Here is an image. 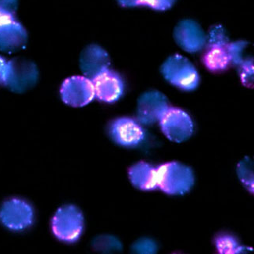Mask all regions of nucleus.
Here are the masks:
<instances>
[{
  "label": "nucleus",
  "instance_id": "5701e85b",
  "mask_svg": "<svg viewBox=\"0 0 254 254\" xmlns=\"http://www.w3.org/2000/svg\"><path fill=\"white\" fill-rule=\"evenodd\" d=\"M131 251L134 254H154L158 251L157 243L149 238H142L137 240L131 247Z\"/></svg>",
  "mask_w": 254,
  "mask_h": 254
},
{
  "label": "nucleus",
  "instance_id": "2eb2a0df",
  "mask_svg": "<svg viewBox=\"0 0 254 254\" xmlns=\"http://www.w3.org/2000/svg\"><path fill=\"white\" fill-rule=\"evenodd\" d=\"M229 43L206 44L202 58L206 68L213 73H219L229 68L231 65L230 57L228 50Z\"/></svg>",
  "mask_w": 254,
  "mask_h": 254
},
{
  "label": "nucleus",
  "instance_id": "aec40b11",
  "mask_svg": "<svg viewBox=\"0 0 254 254\" xmlns=\"http://www.w3.org/2000/svg\"><path fill=\"white\" fill-rule=\"evenodd\" d=\"M248 42L247 41H236V42H229L228 44V50H229V57H230L231 65L238 66L243 64L247 59L244 56Z\"/></svg>",
  "mask_w": 254,
  "mask_h": 254
},
{
  "label": "nucleus",
  "instance_id": "0eeeda50",
  "mask_svg": "<svg viewBox=\"0 0 254 254\" xmlns=\"http://www.w3.org/2000/svg\"><path fill=\"white\" fill-rule=\"evenodd\" d=\"M61 96L66 105L85 107L96 98L93 83L85 76L69 77L61 85Z\"/></svg>",
  "mask_w": 254,
  "mask_h": 254
},
{
  "label": "nucleus",
  "instance_id": "f03ea898",
  "mask_svg": "<svg viewBox=\"0 0 254 254\" xmlns=\"http://www.w3.org/2000/svg\"><path fill=\"white\" fill-rule=\"evenodd\" d=\"M160 72L171 85L186 92L195 90L200 82V77L193 64L179 54L170 56L161 65Z\"/></svg>",
  "mask_w": 254,
  "mask_h": 254
},
{
  "label": "nucleus",
  "instance_id": "f257e3e1",
  "mask_svg": "<svg viewBox=\"0 0 254 254\" xmlns=\"http://www.w3.org/2000/svg\"><path fill=\"white\" fill-rule=\"evenodd\" d=\"M156 170L157 189L168 195H185L195 184L192 169L181 163H164L156 167Z\"/></svg>",
  "mask_w": 254,
  "mask_h": 254
},
{
  "label": "nucleus",
  "instance_id": "a211bd4d",
  "mask_svg": "<svg viewBox=\"0 0 254 254\" xmlns=\"http://www.w3.org/2000/svg\"><path fill=\"white\" fill-rule=\"evenodd\" d=\"M176 0H118L123 7L145 6L157 11H166L173 6Z\"/></svg>",
  "mask_w": 254,
  "mask_h": 254
},
{
  "label": "nucleus",
  "instance_id": "6ab92c4d",
  "mask_svg": "<svg viewBox=\"0 0 254 254\" xmlns=\"http://www.w3.org/2000/svg\"><path fill=\"white\" fill-rule=\"evenodd\" d=\"M92 246L95 251L103 254L119 252L122 250L120 240L110 235H101L95 238L92 240Z\"/></svg>",
  "mask_w": 254,
  "mask_h": 254
},
{
  "label": "nucleus",
  "instance_id": "9d476101",
  "mask_svg": "<svg viewBox=\"0 0 254 254\" xmlns=\"http://www.w3.org/2000/svg\"><path fill=\"white\" fill-rule=\"evenodd\" d=\"M169 107L168 98L162 92L156 90L145 92L138 100L137 120L142 126L154 125Z\"/></svg>",
  "mask_w": 254,
  "mask_h": 254
},
{
  "label": "nucleus",
  "instance_id": "20e7f679",
  "mask_svg": "<svg viewBox=\"0 0 254 254\" xmlns=\"http://www.w3.org/2000/svg\"><path fill=\"white\" fill-rule=\"evenodd\" d=\"M38 78L39 71L33 62L16 58L6 62L2 83L13 92H24L35 86Z\"/></svg>",
  "mask_w": 254,
  "mask_h": 254
},
{
  "label": "nucleus",
  "instance_id": "39448f33",
  "mask_svg": "<svg viewBox=\"0 0 254 254\" xmlns=\"http://www.w3.org/2000/svg\"><path fill=\"white\" fill-rule=\"evenodd\" d=\"M160 129L171 142L182 143L191 138L194 124L188 113L170 106L158 122Z\"/></svg>",
  "mask_w": 254,
  "mask_h": 254
},
{
  "label": "nucleus",
  "instance_id": "6e6552de",
  "mask_svg": "<svg viewBox=\"0 0 254 254\" xmlns=\"http://www.w3.org/2000/svg\"><path fill=\"white\" fill-rule=\"evenodd\" d=\"M0 221L10 230H24L33 223V209L22 199H9L0 209Z\"/></svg>",
  "mask_w": 254,
  "mask_h": 254
},
{
  "label": "nucleus",
  "instance_id": "1a4fd4ad",
  "mask_svg": "<svg viewBox=\"0 0 254 254\" xmlns=\"http://www.w3.org/2000/svg\"><path fill=\"white\" fill-rule=\"evenodd\" d=\"M173 37L182 50L190 54L204 50L207 43V35L202 27L191 20L179 22L174 29Z\"/></svg>",
  "mask_w": 254,
  "mask_h": 254
},
{
  "label": "nucleus",
  "instance_id": "412c9836",
  "mask_svg": "<svg viewBox=\"0 0 254 254\" xmlns=\"http://www.w3.org/2000/svg\"><path fill=\"white\" fill-rule=\"evenodd\" d=\"M240 80L244 86L253 89L254 87V60L247 58L243 64L238 66Z\"/></svg>",
  "mask_w": 254,
  "mask_h": 254
},
{
  "label": "nucleus",
  "instance_id": "dca6fc26",
  "mask_svg": "<svg viewBox=\"0 0 254 254\" xmlns=\"http://www.w3.org/2000/svg\"><path fill=\"white\" fill-rule=\"evenodd\" d=\"M215 246L221 254H247L253 251L250 247L240 245L237 239L230 235H220L216 237Z\"/></svg>",
  "mask_w": 254,
  "mask_h": 254
},
{
  "label": "nucleus",
  "instance_id": "b1692460",
  "mask_svg": "<svg viewBox=\"0 0 254 254\" xmlns=\"http://www.w3.org/2000/svg\"><path fill=\"white\" fill-rule=\"evenodd\" d=\"M230 42L225 28L221 25H214L207 35L206 44H227Z\"/></svg>",
  "mask_w": 254,
  "mask_h": 254
},
{
  "label": "nucleus",
  "instance_id": "f3484780",
  "mask_svg": "<svg viewBox=\"0 0 254 254\" xmlns=\"http://www.w3.org/2000/svg\"><path fill=\"white\" fill-rule=\"evenodd\" d=\"M238 178L251 194L254 191V163L249 157H245L238 163L236 168Z\"/></svg>",
  "mask_w": 254,
  "mask_h": 254
},
{
  "label": "nucleus",
  "instance_id": "9b49d317",
  "mask_svg": "<svg viewBox=\"0 0 254 254\" xmlns=\"http://www.w3.org/2000/svg\"><path fill=\"white\" fill-rule=\"evenodd\" d=\"M95 96L100 101L113 103L120 100L125 91L123 80L118 73L110 68L98 74L92 80Z\"/></svg>",
  "mask_w": 254,
  "mask_h": 254
},
{
  "label": "nucleus",
  "instance_id": "4be33fe9",
  "mask_svg": "<svg viewBox=\"0 0 254 254\" xmlns=\"http://www.w3.org/2000/svg\"><path fill=\"white\" fill-rule=\"evenodd\" d=\"M17 0H0V24L16 20Z\"/></svg>",
  "mask_w": 254,
  "mask_h": 254
},
{
  "label": "nucleus",
  "instance_id": "7ed1b4c3",
  "mask_svg": "<svg viewBox=\"0 0 254 254\" xmlns=\"http://www.w3.org/2000/svg\"><path fill=\"white\" fill-rule=\"evenodd\" d=\"M85 228L82 212L73 205L58 209L52 218L51 230L60 241L74 243L80 240Z\"/></svg>",
  "mask_w": 254,
  "mask_h": 254
},
{
  "label": "nucleus",
  "instance_id": "f8f14e48",
  "mask_svg": "<svg viewBox=\"0 0 254 254\" xmlns=\"http://www.w3.org/2000/svg\"><path fill=\"white\" fill-rule=\"evenodd\" d=\"M80 68L85 77L90 80L107 70L111 59L104 49L98 45H89L81 52L79 59Z\"/></svg>",
  "mask_w": 254,
  "mask_h": 254
},
{
  "label": "nucleus",
  "instance_id": "423d86ee",
  "mask_svg": "<svg viewBox=\"0 0 254 254\" xmlns=\"http://www.w3.org/2000/svg\"><path fill=\"white\" fill-rule=\"evenodd\" d=\"M109 134L115 143L126 148L136 147L146 138L142 124L128 117L113 121L109 127Z\"/></svg>",
  "mask_w": 254,
  "mask_h": 254
},
{
  "label": "nucleus",
  "instance_id": "393cba45",
  "mask_svg": "<svg viewBox=\"0 0 254 254\" xmlns=\"http://www.w3.org/2000/svg\"><path fill=\"white\" fill-rule=\"evenodd\" d=\"M6 61L0 56V82H2L4 72L6 69Z\"/></svg>",
  "mask_w": 254,
  "mask_h": 254
},
{
  "label": "nucleus",
  "instance_id": "ddd939ff",
  "mask_svg": "<svg viewBox=\"0 0 254 254\" xmlns=\"http://www.w3.org/2000/svg\"><path fill=\"white\" fill-rule=\"evenodd\" d=\"M28 35L20 23L11 20L0 24V50L14 53L24 48Z\"/></svg>",
  "mask_w": 254,
  "mask_h": 254
},
{
  "label": "nucleus",
  "instance_id": "4468645a",
  "mask_svg": "<svg viewBox=\"0 0 254 254\" xmlns=\"http://www.w3.org/2000/svg\"><path fill=\"white\" fill-rule=\"evenodd\" d=\"M128 177L134 187L142 191H153L157 189L156 167L141 161L128 170Z\"/></svg>",
  "mask_w": 254,
  "mask_h": 254
}]
</instances>
